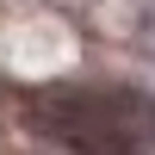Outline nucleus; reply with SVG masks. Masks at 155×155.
I'll list each match as a JSON object with an SVG mask.
<instances>
[{
	"mask_svg": "<svg viewBox=\"0 0 155 155\" xmlns=\"http://www.w3.org/2000/svg\"><path fill=\"white\" fill-rule=\"evenodd\" d=\"M31 124L81 155H143L155 143V99L137 87H87L56 81L25 99Z\"/></svg>",
	"mask_w": 155,
	"mask_h": 155,
	"instance_id": "1",
	"label": "nucleus"
}]
</instances>
